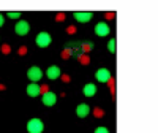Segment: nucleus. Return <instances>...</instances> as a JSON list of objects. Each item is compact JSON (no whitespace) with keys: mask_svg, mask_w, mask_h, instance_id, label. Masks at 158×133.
I'll return each instance as SVG.
<instances>
[{"mask_svg":"<svg viewBox=\"0 0 158 133\" xmlns=\"http://www.w3.org/2000/svg\"><path fill=\"white\" fill-rule=\"evenodd\" d=\"M18 54H19V56H25V54H27V46H21V48L18 49Z\"/></svg>","mask_w":158,"mask_h":133,"instance_id":"23","label":"nucleus"},{"mask_svg":"<svg viewBox=\"0 0 158 133\" xmlns=\"http://www.w3.org/2000/svg\"><path fill=\"white\" fill-rule=\"evenodd\" d=\"M27 78L30 79V83H40L41 81V78H43V70L40 68V66H36V65H33V66H30V68L27 70Z\"/></svg>","mask_w":158,"mask_h":133,"instance_id":"3","label":"nucleus"},{"mask_svg":"<svg viewBox=\"0 0 158 133\" xmlns=\"http://www.w3.org/2000/svg\"><path fill=\"white\" fill-rule=\"evenodd\" d=\"M115 45H117V41H115V38H111L109 41H108V51L111 52V54H115V51H117Z\"/></svg>","mask_w":158,"mask_h":133,"instance_id":"14","label":"nucleus"},{"mask_svg":"<svg viewBox=\"0 0 158 133\" xmlns=\"http://www.w3.org/2000/svg\"><path fill=\"white\" fill-rule=\"evenodd\" d=\"M108 86H109L111 92H112V94H114V92H115V81H114V78H111L109 81H108Z\"/></svg>","mask_w":158,"mask_h":133,"instance_id":"22","label":"nucleus"},{"mask_svg":"<svg viewBox=\"0 0 158 133\" xmlns=\"http://www.w3.org/2000/svg\"><path fill=\"white\" fill-rule=\"evenodd\" d=\"M90 113L94 114L97 119H101V117H104V109H103V108H98V106H97V108H94V109H92Z\"/></svg>","mask_w":158,"mask_h":133,"instance_id":"16","label":"nucleus"},{"mask_svg":"<svg viewBox=\"0 0 158 133\" xmlns=\"http://www.w3.org/2000/svg\"><path fill=\"white\" fill-rule=\"evenodd\" d=\"M40 87H41V94H44V92H48V90H49V87H48V86H40Z\"/></svg>","mask_w":158,"mask_h":133,"instance_id":"28","label":"nucleus"},{"mask_svg":"<svg viewBox=\"0 0 158 133\" xmlns=\"http://www.w3.org/2000/svg\"><path fill=\"white\" fill-rule=\"evenodd\" d=\"M25 127H27V131H29V133H43V130H44L43 121H41V119H38V117L30 119Z\"/></svg>","mask_w":158,"mask_h":133,"instance_id":"1","label":"nucleus"},{"mask_svg":"<svg viewBox=\"0 0 158 133\" xmlns=\"http://www.w3.org/2000/svg\"><path fill=\"white\" fill-rule=\"evenodd\" d=\"M94 133H111V131H109L108 127H97Z\"/></svg>","mask_w":158,"mask_h":133,"instance_id":"21","label":"nucleus"},{"mask_svg":"<svg viewBox=\"0 0 158 133\" xmlns=\"http://www.w3.org/2000/svg\"><path fill=\"white\" fill-rule=\"evenodd\" d=\"M70 57H73V56H71V51H70L67 46H65V49L62 51V59H63V60H68Z\"/></svg>","mask_w":158,"mask_h":133,"instance_id":"17","label":"nucleus"},{"mask_svg":"<svg viewBox=\"0 0 158 133\" xmlns=\"http://www.w3.org/2000/svg\"><path fill=\"white\" fill-rule=\"evenodd\" d=\"M114 16H115V15H114V13H112V11H109V13H106V19H114Z\"/></svg>","mask_w":158,"mask_h":133,"instance_id":"27","label":"nucleus"},{"mask_svg":"<svg viewBox=\"0 0 158 133\" xmlns=\"http://www.w3.org/2000/svg\"><path fill=\"white\" fill-rule=\"evenodd\" d=\"M6 16L10 19H19L21 18V13L19 11H10V13H6Z\"/></svg>","mask_w":158,"mask_h":133,"instance_id":"19","label":"nucleus"},{"mask_svg":"<svg viewBox=\"0 0 158 133\" xmlns=\"http://www.w3.org/2000/svg\"><path fill=\"white\" fill-rule=\"evenodd\" d=\"M0 51H2V54L8 56L10 52H11V46H10L8 43H5V45H2V46H0Z\"/></svg>","mask_w":158,"mask_h":133,"instance_id":"18","label":"nucleus"},{"mask_svg":"<svg viewBox=\"0 0 158 133\" xmlns=\"http://www.w3.org/2000/svg\"><path fill=\"white\" fill-rule=\"evenodd\" d=\"M65 19H67V15H65V13H57L56 15V21L57 22H63Z\"/></svg>","mask_w":158,"mask_h":133,"instance_id":"20","label":"nucleus"},{"mask_svg":"<svg viewBox=\"0 0 158 133\" xmlns=\"http://www.w3.org/2000/svg\"><path fill=\"white\" fill-rule=\"evenodd\" d=\"M60 79H62V81H63V83H70V81H71V78H70L68 75H63V73H62V76H60Z\"/></svg>","mask_w":158,"mask_h":133,"instance_id":"25","label":"nucleus"},{"mask_svg":"<svg viewBox=\"0 0 158 133\" xmlns=\"http://www.w3.org/2000/svg\"><path fill=\"white\" fill-rule=\"evenodd\" d=\"M0 90H5V86L3 84H0Z\"/></svg>","mask_w":158,"mask_h":133,"instance_id":"29","label":"nucleus"},{"mask_svg":"<svg viewBox=\"0 0 158 133\" xmlns=\"http://www.w3.org/2000/svg\"><path fill=\"white\" fill-rule=\"evenodd\" d=\"M35 43H36L38 48H48L52 43V36L48 32H40L36 35V38H35Z\"/></svg>","mask_w":158,"mask_h":133,"instance_id":"2","label":"nucleus"},{"mask_svg":"<svg viewBox=\"0 0 158 133\" xmlns=\"http://www.w3.org/2000/svg\"><path fill=\"white\" fill-rule=\"evenodd\" d=\"M77 60H79V63H81V65H89V63H90L89 54H79V56H77Z\"/></svg>","mask_w":158,"mask_h":133,"instance_id":"15","label":"nucleus"},{"mask_svg":"<svg viewBox=\"0 0 158 133\" xmlns=\"http://www.w3.org/2000/svg\"><path fill=\"white\" fill-rule=\"evenodd\" d=\"M90 111H92V108H90L87 103H79V105L76 106V116L81 117V119L87 117V116L90 114Z\"/></svg>","mask_w":158,"mask_h":133,"instance_id":"10","label":"nucleus"},{"mask_svg":"<svg viewBox=\"0 0 158 133\" xmlns=\"http://www.w3.org/2000/svg\"><path fill=\"white\" fill-rule=\"evenodd\" d=\"M15 32H16V35H19V36L27 35V33L30 32V24L25 21V19H19V21L16 22V25H15Z\"/></svg>","mask_w":158,"mask_h":133,"instance_id":"4","label":"nucleus"},{"mask_svg":"<svg viewBox=\"0 0 158 133\" xmlns=\"http://www.w3.org/2000/svg\"><path fill=\"white\" fill-rule=\"evenodd\" d=\"M92 49H94V43H92V41L81 43V52H82V54H89Z\"/></svg>","mask_w":158,"mask_h":133,"instance_id":"13","label":"nucleus"},{"mask_svg":"<svg viewBox=\"0 0 158 133\" xmlns=\"http://www.w3.org/2000/svg\"><path fill=\"white\" fill-rule=\"evenodd\" d=\"M95 33H97L98 36H108V35L111 33V27L108 25V22L101 21V22H98V24L95 25Z\"/></svg>","mask_w":158,"mask_h":133,"instance_id":"8","label":"nucleus"},{"mask_svg":"<svg viewBox=\"0 0 158 133\" xmlns=\"http://www.w3.org/2000/svg\"><path fill=\"white\" fill-rule=\"evenodd\" d=\"M46 76H48V79H51V81H56V79H59V78L62 76L60 66H57V65H51V66H48Z\"/></svg>","mask_w":158,"mask_h":133,"instance_id":"7","label":"nucleus"},{"mask_svg":"<svg viewBox=\"0 0 158 133\" xmlns=\"http://www.w3.org/2000/svg\"><path fill=\"white\" fill-rule=\"evenodd\" d=\"M73 18L77 22H89L94 18V13L92 11H76V13H73Z\"/></svg>","mask_w":158,"mask_h":133,"instance_id":"9","label":"nucleus"},{"mask_svg":"<svg viewBox=\"0 0 158 133\" xmlns=\"http://www.w3.org/2000/svg\"><path fill=\"white\" fill-rule=\"evenodd\" d=\"M67 33H70V35L76 33V27H74V25H68V27H67Z\"/></svg>","mask_w":158,"mask_h":133,"instance_id":"24","label":"nucleus"},{"mask_svg":"<svg viewBox=\"0 0 158 133\" xmlns=\"http://www.w3.org/2000/svg\"><path fill=\"white\" fill-rule=\"evenodd\" d=\"M41 101H43L44 106H54L57 103V95L54 94V92L48 90V92H44V94H41Z\"/></svg>","mask_w":158,"mask_h":133,"instance_id":"6","label":"nucleus"},{"mask_svg":"<svg viewBox=\"0 0 158 133\" xmlns=\"http://www.w3.org/2000/svg\"><path fill=\"white\" fill-rule=\"evenodd\" d=\"M111 78H112V75H111V71L108 68H98L95 71V79L98 83H108Z\"/></svg>","mask_w":158,"mask_h":133,"instance_id":"5","label":"nucleus"},{"mask_svg":"<svg viewBox=\"0 0 158 133\" xmlns=\"http://www.w3.org/2000/svg\"><path fill=\"white\" fill-rule=\"evenodd\" d=\"M25 92H27L29 97L35 98L38 95H41V87H40V84H36V83H30L27 87H25Z\"/></svg>","mask_w":158,"mask_h":133,"instance_id":"11","label":"nucleus"},{"mask_svg":"<svg viewBox=\"0 0 158 133\" xmlns=\"http://www.w3.org/2000/svg\"><path fill=\"white\" fill-rule=\"evenodd\" d=\"M3 24H5V16L0 13V27H3Z\"/></svg>","mask_w":158,"mask_h":133,"instance_id":"26","label":"nucleus"},{"mask_svg":"<svg viewBox=\"0 0 158 133\" xmlns=\"http://www.w3.org/2000/svg\"><path fill=\"white\" fill-rule=\"evenodd\" d=\"M97 90H98L97 84L89 83V84H85V86L82 87V94H84L85 97H94V95H97Z\"/></svg>","mask_w":158,"mask_h":133,"instance_id":"12","label":"nucleus"}]
</instances>
